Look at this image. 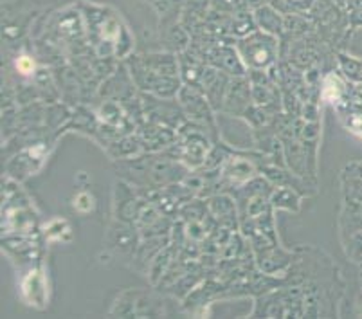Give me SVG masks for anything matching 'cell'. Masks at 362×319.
Masks as SVG:
<instances>
[{"instance_id":"obj_1","label":"cell","mask_w":362,"mask_h":319,"mask_svg":"<svg viewBox=\"0 0 362 319\" xmlns=\"http://www.w3.org/2000/svg\"><path fill=\"white\" fill-rule=\"evenodd\" d=\"M16 67L21 69V72H24V74H29V72L35 69V64H33L29 58H25V56H24V58H21V60L16 62Z\"/></svg>"}]
</instances>
